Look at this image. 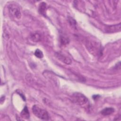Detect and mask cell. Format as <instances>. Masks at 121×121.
<instances>
[{
	"mask_svg": "<svg viewBox=\"0 0 121 121\" xmlns=\"http://www.w3.org/2000/svg\"><path fill=\"white\" fill-rule=\"evenodd\" d=\"M9 12L10 16L12 17L18 19L21 17V13L19 8L14 4H11L9 6Z\"/></svg>",
	"mask_w": 121,
	"mask_h": 121,
	"instance_id": "cell-3",
	"label": "cell"
},
{
	"mask_svg": "<svg viewBox=\"0 0 121 121\" xmlns=\"http://www.w3.org/2000/svg\"><path fill=\"white\" fill-rule=\"evenodd\" d=\"M35 55L36 57H37L38 58H42L43 56V52L40 50H39L38 49H37L35 50Z\"/></svg>",
	"mask_w": 121,
	"mask_h": 121,
	"instance_id": "cell-12",
	"label": "cell"
},
{
	"mask_svg": "<svg viewBox=\"0 0 121 121\" xmlns=\"http://www.w3.org/2000/svg\"><path fill=\"white\" fill-rule=\"evenodd\" d=\"M32 112L35 116L42 120H48L50 118L48 112L45 110L36 105H33Z\"/></svg>",
	"mask_w": 121,
	"mask_h": 121,
	"instance_id": "cell-1",
	"label": "cell"
},
{
	"mask_svg": "<svg viewBox=\"0 0 121 121\" xmlns=\"http://www.w3.org/2000/svg\"><path fill=\"white\" fill-rule=\"evenodd\" d=\"M30 38L33 41L35 42H38L41 40V35L37 33H34L30 35Z\"/></svg>",
	"mask_w": 121,
	"mask_h": 121,
	"instance_id": "cell-8",
	"label": "cell"
},
{
	"mask_svg": "<svg viewBox=\"0 0 121 121\" xmlns=\"http://www.w3.org/2000/svg\"><path fill=\"white\" fill-rule=\"evenodd\" d=\"M69 42V40L67 37L64 36H61L60 37V43L62 45H66Z\"/></svg>",
	"mask_w": 121,
	"mask_h": 121,
	"instance_id": "cell-11",
	"label": "cell"
},
{
	"mask_svg": "<svg viewBox=\"0 0 121 121\" xmlns=\"http://www.w3.org/2000/svg\"><path fill=\"white\" fill-rule=\"evenodd\" d=\"M55 55L58 60L66 64H70L71 63V60L69 57L60 53L56 52L55 53Z\"/></svg>",
	"mask_w": 121,
	"mask_h": 121,
	"instance_id": "cell-4",
	"label": "cell"
},
{
	"mask_svg": "<svg viewBox=\"0 0 121 121\" xmlns=\"http://www.w3.org/2000/svg\"><path fill=\"white\" fill-rule=\"evenodd\" d=\"M72 99L74 102L80 105H84L87 104L88 102L87 98L84 95L78 92L73 94Z\"/></svg>",
	"mask_w": 121,
	"mask_h": 121,
	"instance_id": "cell-2",
	"label": "cell"
},
{
	"mask_svg": "<svg viewBox=\"0 0 121 121\" xmlns=\"http://www.w3.org/2000/svg\"><path fill=\"white\" fill-rule=\"evenodd\" d=\"M68 20H69V22L70 25L72 27H73L74 28H76L77 22H76V20L71 17H69Z\"/></svg>",
	"mask_w": 121,
	"mask_h": 121,
	"instance_id": "cell-10",
	"label": "cell"
},
{
	"mask_svg": "<svg viewBox=\"0 0 121 121\" xmlns=\"http://www.w3.org/2000/svg\"><path fill=\"white\" fill-rule=\"evenodd\" d=\"M21 115L22 117L25 118L26 119H28L29 118V112L26 106H25L24 108L22 111L21 112Z\"/></svg>",
	"mask_w": 121,
	"mask_h": 121,
	"instance_id": "cell-9",
	"label": "cell"
},
{
	"mask_svg": "<svg viewBox=\"0 0 121 121\" xmlns=\"http://www.w3.org/2000/svg\"><path fill=\"white\" fill-rule=\"evenodd\" d=\"M114 109L112 107H107L103 110H102L101 112V113L102 115L104 116H107L112 114L114 112Z\"/></svg>",
	"mask_w": 121,
	"mask_h": 121,
	"instance_id": "cell-7",
	"label": "cell"
},
{
	"mask_svg": "<svg viewBox=\"0 0 121 121\" xmlns=\"http://www.w3.org/2000/svg\"><path fill=\"white\" fill-rule=\"evenodd\" d=\"M39 13L44 16H46V11L47 10V6H46V3L43 2H41L39 6Z\"/></svg>",
	"mask_w": 121,
	"mask_h": 121,
	"instance_id": "cell-6",
	"label": "cell"
},
{
	"mask_svg": "<svg viewBox=\"0 0 121 121\" xmlns=\"http://www.w3.org/2000/svg\"><path fill=\"white\" fill-rule=\"evenodd\" d=\"M105 30L107 33H113L119 31L121 30V23L107 26L105 27Z\"/></svg>",
	"mask_w": 121,
	"mask_h": 121,
	"instance_id": "cell-5",
	"label": "cell"
}]
</instances>
